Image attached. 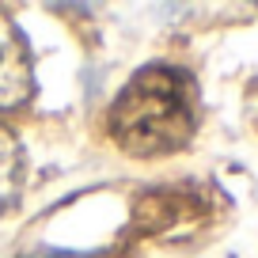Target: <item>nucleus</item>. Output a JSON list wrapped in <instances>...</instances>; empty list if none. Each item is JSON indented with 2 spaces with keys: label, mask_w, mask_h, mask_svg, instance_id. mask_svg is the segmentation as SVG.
<instances>
[{
  "label": "nucleus",
  "mask_w": 258,
  "mask_h": 258,
  "mask_svg": "<svg viewBox=\"0 0 258 258\" xmlns=\"http://www.w3.org/2000/svg\"><path fill=\"white\" fill-rule=\"evenodd\" d=\"M23 175H27L23 145L16 141L12 129L0 125V217L8 209H16L19 194H23Z\"/></svg>",
  "instance_id": "7ed1b4c3"
},
{
  "label": "nucleus",
  "mask_w": 258,
  "mask_h": 258,
  "mask_svg": "<svg viewBox=\"0 0 258 258\" xmlns=\"http://www.w3.org/2000/svg\"><path fill=\"white\" fill-rule=\"evenodd\" d=\"M34 95V57L16 19L0 12V114L27 106Z\"/></svg>",
  "instance_id": "f03ea898"
},
{
  "label": "nucleus",
  "mask_w": 258,
  "mask_h": 258,
  "mask_svg": "<svg viewBox=\"0 0 258 258\" xmlns=\"http://www.w3.org/2000/svg\"><path fill=\"white\" fill-rule=\"evenodd\" d=\"M202 95L186 69L152 61L129 76L106 110V133L125 156H175L198 133Z\"/></svg>",
  "instance_id": "f257e3e1"
}]
</instances>
